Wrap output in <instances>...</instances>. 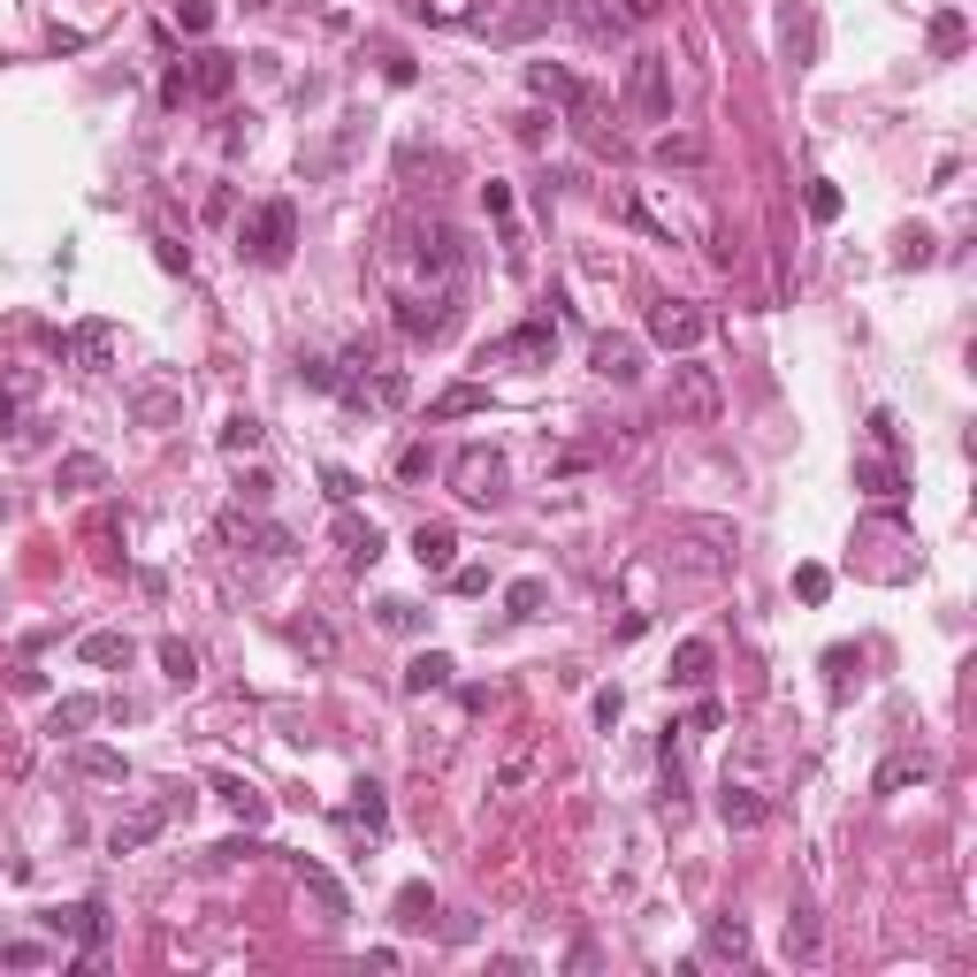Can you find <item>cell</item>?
<instances>
[{
	"label": "cell",
	"mask_w": 977,
	"mask_h": 977,
	"mask_svg": "<svg viewBox=\"0 0 977 977\" xmlns=\"http://www.w3.org/2000/svg\"><path fill=\"white\" fill-rule=\"evenodd\" d=\"M54 488H108V459H92V451H69L61 467H54Z\"/></svg>",
	"instance_id": "cell-25"
},
{
	"label": "cell",
	"mask_w": 977,
	"mask_h": 977,
	"mask_svg": "<svg viewBox=\"0 0 977 977\" xmlns=\"http://www.w3.org/2000/svg\"><path fill=\"white\" fill-rule=\"evenodd\" d=\"M542 604H550V581H512L504 588V611L512 619H542Z\"/></svg>",
	"instance_id": "cell-33"
},
{
	"label": "cell",
	"mask_w": 977,
	"mask_h": 977,
	"mask_svg": "<svg viewBox=\"0 0 977 977\" xmlns=\"http://www.w3.org/2000/svg\"><path fill=\"white\" fill-rule=\"evenodd\" d=\"M467 413H488V390H482V382H451V390L428 405V420H467Z\"/></svg>",
	"instance_id": "cell-26"
},
{
	"label": "cell",
	"mask_w": 977,
	"mask_h": 977,
	"mask_svg": "<svg viewBox=\"0 0 977 977\" xmlns=\"http://www.w3.org/2000/svg\"><path fill=\"white\" fill-rule=\"evenodd\" d=\"M932 54H963V15H955V8L932 15Z\"/></svg>",
	"instance_id": "cell-42"
},
{
	"label": "cell",
	"mask_w": 977,
	"mask_h": 977,
	"mask_svg": "<svg viewBox=\"0 0 977 977\" xmlns=\"http://www.w3.org/2000/svg\"><path fill=\"white\" fill-rule=\"evenodd\" d=\"M527 92H535V100H558V108H573V115H588V85H581L573 69H558V61H527Z\"/></svg>",
	"instance_id": "cell-9"
},
{
	"label": "cell",
	"mask_w": 977,
	"mask_h": 977,
	"mask_svg": "<svg viewBox=\"0 0 977 977\" xmlns=\"http://www.w3.org/2000/svg\"><path fill=\"white\" fill-rule=\"evenodd\" d=\"M451 588H459V596H482L488 573H482V565H459V573H451Z\"/></svg>",
	"instance_id": "cell-55"
},
{
	"label": "cell",
	"mask_w": 977,
	"mask_h": 977,
	"mask_svg": "<svg viewBox=\"0 0 977 977\" xmlns=\"http://www.w3.org/2000/svg\"><path fill=\"white\" fill-rule=\"evenodd\" d=\"M23 397H31V374H15V382H0V428H15V413H23Z\"/></svg>",
	"instance_id": "cell-46"
},
{
	"label": "cell",
	"mask_w": 977,
	"mask_h": 977,
	"mask_svg": "<svg viewBox=\"0 0 977 977\" xmlns=\"http://www.w3.org/2000/svg\"><path fill=\"white\" fill-rule=\"evenodd\" d=\"M229 85H237V54H222V46L191 54V77H183V92H199V100H222Z\"/></svg>",
	"instance_id": "cell-10"
},
{
	"label": "cell",
	"mask_w": 977,
	"mask_h": 977,
	"mask_svg": "<svg viewBox=\"0 0 977 977\" xmlns=\"http://www.w3.org/2000/svg\"><path fill=\"white\" fill-rule=\"evenodd\" d=\"M183 802H191V795H183ZM183 802H146V810H131L115 832H108V847H115V855H138L146 840H161V832H168V817L183 810Z\"/></svg>",
	"instance_id": "cell-8"
},
{
	"label": "cell",
	"mask_w": 977,
	"mask_h": 977,
	"mask_svg": "<svg viewBox=\"0 0 977 977\" xmlns=\"http://www.w3.org/2000/svg\"><path fill=\"white\" fill-rule=\"evenodd\" d=\"M619 15H635V23H650V15H664V0H627Z\"/></svg>",
	"instance_id": "cell-58"
},
{
	"label": "cell",
	"mask_w": 977,
	"mask_h": 977,
	"mask_svg": "<svg viewBox=\"0 0 977 977\" xmlns=\"http://www.w3.org/2000/svg\"><path fill=\"white\" fill-rule=\"evenodd\" d=\"M131 656H138V642L115 635V627L108 635H85V664H131Z\"/></svg>",
	"instance_id": "cell-35"
},
{
	"label": "cell",
	"mask_w": 977,
	"mask_h": 977,
	"mask_svg": "<svg viewBox=\"0 0 977 977\" xmlns=\"http://www.w3.org/2000/svg\"><path fill=\"white\" fill-rule=\"evenodd\" d=\"M176 23L183 31H214V0H176Z\"/></svg>",
	"instance_id": "cell-49"
},
{
	"label": "cell",
	"mask_w": 977,
	"mask_h": 977,
	"mask_svg": "<svg viewBox=\"0 0 977 977\" xmlns=\"http://www.w3.org/2000/svg\"><path fill=\"white\" fill-rule=\"evenodd\" d=\"M176 413H183L176 390H138V420H146V428H176Z\"/></svg>",
	"instance_id": "cell-37"
},
{
	"label": "cell",
	"mask_w": 977,
	"mask_h": 977,
	"mask_svg": "<svg viewBox=\"0 0 977 977\" xmlns=\"http://www.w3.org/2000/svg\"><path fill=\"white\" fill-rule=\"evenodd\" d=\"M100 710H108L100 695H61V703H54V718H46V733H85Z\"/></svg>",
	"instance_id": "cell-27"
},
{
	"label": "cell",
	"mask_w": 977,
	"mask_h": 977,
	"mask_svg": "<svg viewBox=\"0 0 977 977\" xmlns=\"http://www.w3.org/2000/svg\"><path fill=\"white\" fill-rule=\"evenodd\" d=\"M710 680V642H680L672 650V687H703Z\"/></svg>",
	"instance_id": "cell-31"
},
{
	"label": "cell",
	"mask_w": 977,
	"mask_h": 977,
	"mask_svg": "<svg viewBox=\"0 0 977 977\" xmlns=\"http://www.w3.org/2000/svg\"><path fill=\"white\" fill-rule=\"evenodd\" d=\"M322 488H328V504H351L359 496V474L351 467H322Z\"/></svg>",
	"instance_id": "cell-47"
},
{
	"label": "cell",
	"mask_w": 977,
	"mask_h": 977,
	"mask_svg": "<svg viewBox=\"0 0 977 977\" xmlns=\"http://www.w3.org/2000/svg\"><path fill=\"white\" fill-rule=\"evenodd\" d=\"M795 596H802V604H824V596H832V573H824V565H802V573H795Z\"/></svg>",
	"instance_id": "cell-45"
},
{
	"label": "cell",
	"mask_w": 977,
	"mask_h": 977,
	"mask_svg": "<svg viewBox=\"0 0 977 977\" xmlns=\"http://www.w3.org/2000/svg\"><path fill=\"white\" fill-rule=\"evenodd\" d=\"M482 206L496 214V222H504V214H512V191H504V183H482Z\"/></svg>",
	"instance_id": "cell-57"
},
{
	"label": "cell",
	"mask_w": 977,
	"mask_h": 977,
	"mask_svg": "<svg viewBox=\"0 0 977 977\" xmlns=\"http://www.w3.org/2000/svg\"><path fill=\"white\" fill-rule=\"evenodd\" d=\"M291 642L314 656V664H328V656H336V627H322V619H299V627H291Z\"/></svg>",
	"instance_id": "cell-38"
},
{
	"label": "cell",
	"mask_w": 977,
	"mask_h": 977,
	"mask_svg": "<svg viewBox=\"0 0 977 977\" xmlns=\"http://www.w3.org/2000/svg\"><path fill=\"white\" fill-rule=\"evenodd\" d=\"M619 710H627V703H619V687H604V695H596V726L611 733V726H619Z\"/></svg>",
	"instance_id": "cell-53"
},
{
	"label": "cell",
	"mask_w": 977,
	"mask_h": 977,
	"mask_svg": "<svg viewBox=\"0 0 977 977\" xmlns=\"http://www.w3.org/2000/svg\"><path fill=\"white\" fill-rule=\"evenodd\" d=\"M428 467H436L428 443H405V451H397V482H428Z\"/></svg>",
	"instance_id": "cell-44"
},
{
	"label": "cell",
	"mask_w": 977,
	"mask_h": 977,
	"mask_svg": "<svg viewBox=\"0 0 977 977\" xmlns=\"http://www.w3.org/2000/svg\"><path fill=\"white\" fill-rule=\"evenodd\" d=\"M703 947H710L718 963H749V924H741V917H710Z\"/></svg>",
	"instance_id": "cell-24"
},
{
	"label": "cell",
	"mask_w": 977,
	"mask_h": 977,
	"mask_svg": "<svg viewBox=\"0 0 977 977\" xmlns=\"http://www.w3.org/2000/svg\"><path fill=\"white\" fill-rule=\"evenodd\" d=\"M451 672H459V664H451L443 650H420L413 664H405V695H436V687H451Z\"/></svg>",
	"instance_id": "cell-20"
},
{
	"label": "cell",
	"mask_w": 977,
	"mask_h": 977,
	"mask_svg": "<svg viewBox=\"0 0 977 977\" xmlns=\"http://www.w3.org/2000/svg\"><path fill=\"white\" fill-rule=\"evenodd\" d=\"M299 878H306V894L322 901V924H344V917H351V901H344V886L328 878L322 863H306V855H299Z\"/></svg>",
	"instance_id": "cell-19"
},
{
	"label": "cell",
	"mask_w": 977,
	"mask_h": 977,
	"mask_svg": "<svg viewBox=\"0 0 977 977\" xmlns=\"http://www.w3.org/2000/svg\"><path fill=\"white\" fill-rule=\"evenodd\" d=\"M229 535H237L252 558H291V527H276V519H229Z\"/></svg>",
	"instance_id": "cell-17"
},
{
	"label": "cell",
	"mask_w": 977,
	"mask_h": 977,
	"mask_svg": "<svg viewBox=\"0 0 977 977\" xmlns=\"http://www.w3.org/2000/svg\"><path fill=\"white\" fill-rule=\"evenodd\" d=\"M54 947L46 940H23V932H0V970H46Z\"/></svg>",
	"instance_id": "cell-29"
},
{
	"label": "cell",
	"mask_w": 977,
	"mask_h": 977,
	"mask_svg": "<svg viewBox=\"0 0 977 977\" xmlns=\"http://www.w3.org/2000/svg\"><path fill=\"white\" fill-rule=\"evenodd\" d=\"M855 488H871V496H901V474H894L886 459H855Z\"/></svg>",
	"instance_id": "cell-39"
},
{
	"label": "cell",
	"mask_w": 977,
	"mask_h": 977,
	"mask_svg": "<svg viewBox=\"0 0 977 977\" xmlns=\"http://www.w3.org/2000/svg\"><path fill=\"white\" fill-rule=\"evenodd\" d=\"M451 488H459L467 504H504V451L467 443V451L451 459Z\"/></svg>",
	"instance_id": "cell-4"
},
{
	"label": "cell",
	"mask_w": 977,
	"mask_h": 977,
	"mask_svg": "<svg viewBox=\"0 0 977 977\" xmlns=\"http://www.w3.org/2000/svg\"><path fill=\"white\" fill-rule=\"evenodd\" d=\"M299 382H306V390H336V382H344V367H336V359H306V367H299Z\"/></svg>",
	"instance_id": "cell-48"
},
{
	"label": "cell",
	"mask_w": 977,
	"mask_h": 977,
	"mask_svg": "<svg viewBox=\"0 0 977 977\" xmlns=\"http://www.w3.org/2000/svg\"><path fill=\"white\" fill-rule=\"evenodd\" d=\"M810 214H817V222H832V214H840V183H810Z\"/></svg>",
	"instance_id": "cell-50"
},
{
	"label": "cell",
	"mask_w": 977,
	"mask_h": 977,
	"mask_svg": "<svg viewBox=\"0 0 977 977\" xmlns=\"http://www.w3.org/2000/svg\"><path fill=\"white\" fill-rule=\"evenodd\" d=\"M672 413H680V420H695V428H710V420L726 413L718 374H710V367H695V359H680V367H672Z\"/></svg>",
	"instance_id": "cell-2"
},
{
	"label": "cell",
	"mask_w": 977,
	"mask_h": 977,
	"mask_svg": "<svg viewBox=\"0 0 977 977\" xmlns=\"http://www.w3.org/2000/svg\"><path fill=\"white\" fill-rule=\"evenodd\" d=\"M650 336L664 351H695L703 336H710V314L695 306V299H656L650 306Z\"/></svg>",
	"instance_id": "cell-6"
},
{
	"label": "cell",
	"mask_w": 977,
	"mask_h": 977,
	"mask_svg": "<svg viewBox=\"0 0 977 977\" xmlns=\"http://www.w3.org/2000/svg\"><path fill=\"white\" fill-rule=\"evenodd\" d=\"M550 351H558V322H519L512 336H496L482 351V367H504V359H535V367H542Z\"/></svg>",
	"instance_id": "cell-7"
},
{
	"label": "cell",
	"mask_w": 977,
	"mask_h": 977,
	"mask_svg": "<svg viewBox=\"0 0 977 977\" xmlns=\"http://www.w3.org/2000/svg\"><path fill=\"white\" fill-rule=\"evenodd\" d=\"M268 488H276L268 474H245V482H237V504H252V512H260V504H268Z\"/></svg>",
	"instance_id": "cell-52"
},
{
	"label": "cell",
	"mask_w": 977,
	"mask_h": 977,
	"mask_svg": "<svg viewBox=\"0 0 977 977\" xmlns=\"http://www.w3.org/2000/svg\"><path fill=\"white\" fill-rule=\"evenodd\" d=\"M214 795H222L229 810L245 817V824H268V795H260L252 779H237V772H222V779H214Z\"/></svg>",
	"instance_id": "cell-21"
},
{
	"label": "cell",
	"mask_w": 977,
	"mask_h": 977,
	"mask_svg": "<svg viewBox=\"0 0 977 977\" xmlns=\"http://www.w3.org/2000/svg\"><path fill=\"white\" fill-rule=\"evenodd\" d=\"M237 245H245L260 268H283V260H291V245H299V206H291V199L252 206V214H245V229H237Z\"/></svg>",
	"instance_id": "cell-1"
},
{
	"label": "cell",
	"mask_w": 977,
	"mask_h": 977,
	"mask_svg": "<svg viewBox=\"0 0 977 977\" xmlns=\"http://www.w3.org/2000/svg\"><path fill=\"white\" fill-rule=\"evenodd\" d=\"M397 924H405V932H428V924H436V894H428V886H405V894H397Z\"/></svg>",
	"instance_id": "cell-34"
},
{
	"label": "cell",
	"mask_w": 977,
	"mask_h": 977,
	"mask_svg": "<svg viewBox=\"0 0 977 977\" xmlns=\"http://www.w3.org/2000/svg\"><path fill=\"white\" fill-rule=\"evenodd\" d=\"M787 955L795 963H824V924H817L810 901H795V917H787Z\"/></svg>",
	"instance_id": "cell-18"
},
{
	"label": "cell",
	"mask_w": 977,
	"mask_h": 977,
	"mask_svg": "<svg viewBox=\"0 0 977 977\" xmlns=\"http://www.w3.org/2000/svg\"><path fill=\"white\" fill-rule=\"evenodd\" d=\"M161 672L176 680V687H191V680H199V650H191L183 635H168V642H161Z\"/></svg>",
	"instance_id": "cell-36"
},
{
	"label": "cell",
	"mask_w": 977,
	"mask_h": 977,
	"mask_svg": "<svg viewBox=\"0 0 977 977\" xmlns=\"http://www.w3.org/2000/svg\"><path fill=\"white\" fill-rule=\"evenodd\" d=\"M459 328V299L436 291V299H397V336L405 344H443Z\"/></svg>",
	"instance_id": "cell-5"
},
{
	"label": "cell",
	"mask_w": 977,
	"mask_h": 977,
	"mask_svg": "<svg viewBox=\"0 0 977 977\" xmlns=\"http://www.w3.org/2000/svg\"><path fill=\"white\" fill-rule=\"evenodd\" d=\"M154 245H161V268H168V276H183V268H191V252H183L176 237H154Z\"/></svg>",
	"instance_id": "cell-56"
},
{
	"label": "cell",
	"mask_w": 977,
	"mask_h": 977,
	"mask_svg": "<svg viewBox=\"0 0 977 977\" xmlns=\"http://www.w3.org/2000/svg\"><path fill=\"white\" fill-rule=\"evenodd\" d=\"M871 443H878V451H901V428H894V413H871Z\"/></svg>",
	"instance_id": "cell-51"
},
{
	"label": "cell",
	"mask_w": 977,
	"mask_h": 977,
	"mask_svg": "<svg viewBox=\"0 0 977 977\" xmlns=\"http://www.w3.org/2000/svg\"><path fill=\"white\" fill-rule=\"evenodd\" d=\"M344 824H359V832H382V824H390V802H382V787H374V779H359V787H351Z\"/></svg>",
	"instance_id": "cell-22"
},
{
	"label": "cell",
	"mask_w": 977,
	"mask_h": 977,
	"mask_svg": "<svg viewBox=\"0 0 977 977\" xmlns=\"http://www.w3.org/2000/svg\"><path fill=\"white\" fill-rule=\"evenodd\" d=\"M542 23H558V0H519V8L496 23V38H535Z\"/></svg>",
	"instance_id": "cell-28"
},
{
	"label": "cell",
	"mask_w": 977,
	"mask_h": 977,
	"mask_svg": "<svg viewBox=\"0 0 977 977\" xmlns=\"http://www.w3.org/2000/svg\"><path fill=\"white\" fill-rule=\"evenodd\" d=\"M718 718H726L718 703H695V710H687V733H718Z\"/></svg>",
	"instance_id": "cell-54"
},
{
	"label": "cell",
	"mask_w": 977,
	"mask_h": 977,
	"mask_svg": "<svg viewBox=\"0 0 977 977\" xmlns=\"http://www.w3.org/2000/svg\"><path fill=\"white\" fill-rule=\"evenodd\" d=\"M374 619H382L390 635H420V604H405V596H382V604H374Z\"/></svg>",
	"instance_id": "cell-40"
},
{
	"label": "cell",
	"mask_w": 977,
	"mask_h": 977,
	"mask_svg": "<svg viewBox=\"0 0 977 977\" xmlns=\"http://www.w3.org/2000/svg\"><path fill=\"white\" fill-rule=\"evenodd\" d=\"M558 15H565L581 38H596V46H611V38H619V23H627L611 0H558Z\"/></svg>",
	"instance_id": "cell-11"
},
{
	"label": "cell",
	"mask_w": 977,
	"mask_h": 977,
	"mask_svg": "<svg viewBox=\"0 0 977 977\" xmlns=\"http://www.w3.org/2000/svg\"><path fill=\"white\" fill-rule=\"evenodd\" d=\"M108 344H115V328H108V322H85L77 336H69V359H77V367H100V359H108Z\"/></svg>",
	"instance_id": "cell-32"
},
{
	"label": "cell",
	"mask_w": 977,
	"mask_h": 977,
	"mask_svg": "<svg viewBox=\"0 0 977 977\" xmlns=\"http://www.w3.org/2000/svg\"><path fill=\"white\" fill-rule=\"evenodd\" d=\"M69 764H77V772H85V779H115V787H123V779H131V764H123V756H115V749H92V741H85V749H69Z\"/></svg>",
	"instance_id": "cell-30"
},
{
	"label": "cell",
	"mask_w": 977,
	"mask_h": 977,
	"mask_svg": "<svg viewBox=\"0 0 977 977\" xmlns=\"http://www.w3.org/2000/svg\"><path fill=\"white\" fill-rule=\"evenodd\" d=\"M627 108H635L642 123H664V115H672V61H664V54H635V61H627Z\"/></svg>",
	"instance_id": "cell-3"
},
{
	"label": "cell",
	"mask_w": 977,
	"mask_h": 977,
	"mask_svg": "<svg viewBox=\"0 0 977 977\" xmlns=\"http://www.w3.org/2000/svg\"><path fill=\"white\" fill-rule=\"evenodd\" d=\"M336 550H344L351 565H374V558H382V527H374V519H359V512L344 504V519H336Z\"/></svg>",
	"instance_id": "cell-15"
},
{
	"label": "cell",
	"mask_w": 977,
	"mask_h": 977,
	"mask_svg": "<svg viewBox=\"0 0 977 977\" xmlns=\"http://www.w3.org/2000/svg\"><path fill=\"white\" fill-rule=\"evenodd\" d=\"M260 436H268V428H260L252 413H237V420L222 428V451H260Z\"/></svg>",
	"instance_id": "cell-43"
},
{
	"label": "cell",
	"mask_w": 977,
	"mask_h": 977,
	"mask_svg": "<svg viewBox=\"0 0 977 977\" xmlns=\"http://www.w3.org/2000/svg\"><path fill=\"white\" fill-rule=\"evenodd\" d=\"M413 237H420L413 260H420L428 276H451V268H459V229H451V222H420Z\"/></svg>",
	"instance_id": "cell-12"
},
{
	"label": "cell",
	"mask_w": 977,
	"mask_h": 977,
	"mask_svg": "<svg viewBox=\"0 0 977 977\" xmlns=\"http://www.w3.org/2000/svg\"><path fill=\"white\" fill-rule=\"evenodd\" d=\"M703 161V138H656V168H695Z\"/></svg>",
	"instance_id": "cell-41"
},
{
	"label": "cell",
	"mask_w": 977,
	"mask_h": 977,
	"mask_svg": "<svg viewBox=\"0 0 977 977\" xmlns=\"http://www.w3.org/2000/svg\"><path fill=\"white\" fill-rule=\"evenodd\" d=\"M413 558H420L428 573H451V558H459V535L436 519V527H420V535H413Z\"/></svg>",
	"instance_id": "cell-23"
},
{
	"label": "cell",
	"mask_w": 977,
	"mask_h": 977,
	"mask_svg": "<svg viewBox=\"0 0 977 977\" xmlns=\"http://www.w3.org/2000/svg\"><path fill=\"white\" fill-rule=\"evenodd\" d=\"M718 817H726V832H756V824L772 817V802H764L756 787H741V779H726V795H718Z\"/></svg>",
	"instance_id": "cell-16"
},
{
	"label": "cell",
	"mask_w": 977,
	"mask_h": 977,
	"mask_svg": "<svg viewBox=\"0 0 977 977\" xmlns=\"http://www.w3.org/2000/svg\"><path fill=\"white\" fill-rule=\"evenodd\" d=\"M924 779H932V756H924V749H894V756L878 764L871 795H901V787H924Z\"/></svg>",
	"instance_id": "cell-14"
},
{
	"label": "cell",
	"mask_w": 977,
	"mask_h": 977,
	"mask_svg": "<svg viewBox=\"0 0 977 977\" xmlns=\"http://www.w3.org/2000/svg\"><path fill=\"white\" fill-rule=\"evenodd\" d=\"M588 359H596V374H604V382H619V390L642 374V351H635V336H596V344H588Z\"/></svg>",
	"instance_id": "cell-13"
}]
</instances>
